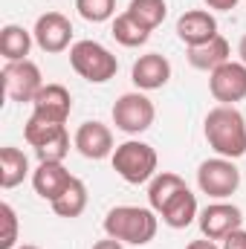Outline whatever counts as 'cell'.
I'll return each mask as SVG.
<instances>
[{"mask_svg": "<svg viewBox=\"0 0 246 249\" xmlns=\"http://www.w3.org/2000/svg\"><path fill=\"white\" fill-rule=\"evenodd\" d=\"M206 139L217 157L238 160L246 154V119L235 105H220L206 116Z\"/></svg>", "mask_w": 246, "mask_h": 249, "instance_id": "obj_1", "label": "cell"}, {"mask_svg": "<svg viewBox=\"0 0 246 249\" xmlns=\"http://www.w3.org/2000/svg\"><path fill=\"white\" fill-rule=\"evenodd\" d=\"M157 226L159 223H157L154 209H142V206H116L105 217L107 238H116V241L133 244V247L151 244L157 235Z\"/></svg>", "mask_w": 246, "mask_h": 249, "instance_id": "obj_2", "label": "cell"}, {"mask_svg": "<svg viewBox=\"0 0 246 249\" xmlns=\"http://www.w3.org/2000/svg\"><path fill=\"white\" fill-rule=\"evenodd\" d=\"M110 160H113V171L130 186H142V183L157 177V162L159 160H157V151L148 142L127 139L122 145H116Z\"/></svg>", "mask_w": 246, "mask_h": 249, "instance_id": "obj_3", "label": "cell"}, {"mask_svg": "<svg viewBox=\"0 0 246 249\" xmlns=\"http://www.w3.org/2000/svg\"><path fill=\"white\" fill-rule=\"evenodd\" d=\"M70 64L90 84H105V81H110L119 72L116 55L107 47H102L99 41H78V44H72L70 47Z\"/></svg>", "mask_w": 246, "mask_h": 249, "instance_id": "obj_4", "label": "cell"}, {"mask_svg": "<svg viewBox=\"0 0 246 249\" xmlns=\"http://www.w3.org/2000/svg\"><path fill=\"white\" fill-rule=\"evenodd\" d=\"M197 186L203 194L209 197H217V200H226L232 197L238 186H241V171L232 160L226 157H214V160H206L200 162L197 168Z\"/></svg>", "mask_w": 246, "mask_h": 249, "instance_id": "obj_5", "label": "cell"}, {"mask_svg": "<svg viewBox=\"0 0 246 249\" xmlns=\"http://www.w3.org/2000/svg\"><path fill=\"white\" fill-rule=\"evenodd\" d=\"M154 102L145 96V93H124L116 99L113 105V124L122 130V133H145L151 124H154Z\"/></svg>", "mask_w": 246, "mask_h": 249, "instance_id": "obj_6", "label": "cell"}, {"mask_svg": "<svg viewBox=\"0 0 246 249\" xmlns=\"http://www.w3.org/2000/svg\"><path fill=\"white\" fill-rule=\"evenodd\" d=\"M3 90L12 102H35L38 90L44 87V78H41V70L35 61H6L3 72Z\"/></svg>", "mask_w": 246, "mask_h": 249, "instance_id": "obj_7", "label": "cell"}, {"mask_svg": "<svg viewBox=\"0 0 246 249\" xmlns=\"http://www.w3.org/2000/svg\"><path fill=\"white\" fill-rule=\"evenodd\" d=\"M209 90L220 105H235L246 99V64L226 61L209 75Z\"/></svg>", "mask_w": 246, "mask_h": 249, "instance_id": "obj_8", "label": "cell"}, {"mask_svg": "<svg viewBox=\"0 0 246 249\" xmlns=\"http://www.w3.org/2000/svg\"><path fill=\"white\" fill-rule=\"evenodd\" d=\"M32 35H35V44L44 53H53L55 55V53H64L70 47V41H72V23H70V18L61 15V12H47V15H41L35 20Z\"/></svg>", "mask_w": 246, "mask_h": 249, "instance_id": "obj_9", "label": "cell"}, {"mask_svg": "<svg viewBox=\"0 0 246 249\" xmlns=\"http://www.w3.org/2000/svg\"><path fill=\"white\" fill-rule=\"evenodd\" d=\"M241 223H244V212L232 203H211L200 212V232L209 241H223L226 235L241 229Z\"/></svg>", "mask_w": 246, "mask_h": 249, "instance_id": "obj_10", "label": "cell"}, {"mask_svg": "<svg viewBox=\"0 0 246 249\" xmlns=\"http://www.w3.org/2000/svg\"><path fill=\"white\" fill-rule=\"evenodd\" d=\"M32 113L47 119V122H55V124H64L70 119V110H72V96L64 84H44L32 102Z\"/></svg>", "mask_w": 246, "mask_h": 249, "instance_id": "obj_11", "label": "cell"}, {"mask_svg": "<svg viewBox=\"0 0 246 249\" xmlns=\"http://www.w3.org/2000/svg\"><path fill=\"white\" fill-rule=\"evenodd\" d=\"M75 151L87 160H105V157H113V133L110 127L102 122H84L75 130V139H72Z\"/></svg>", "mask_w": 246, "mask_h": 249, "instance_id": "obj_12", "label": "cell"}, {"mask_svg": "<svg viewBox=\"0 0 246 249\" xmlns=\"http://www.w3.org/2000/svg\"><path fill=\"white\" fill-rule=\"evenodd\" d=\"M130 78L139 90H159L168 84L171 78V61L159 53H148V55H139L133 61L130 70Z\"/></svg>", "mask_w": 246, "mask_h": 249, "instance_id": "obj_13", "label": "cell"}, {"mask_svg": "<svg viewBox=\"0 0 246 249\" xmlns=\"http://www.w3.org/2000/svg\"><path fill=\"white\" fill-rule=\"evenodd\" d=\"M177 35H180V41L185 47H200V44L217 38L220 32H217V20H214L211 12L191 9V12H185L183 18L177 20Z\"/></svg>", "mask_w": 246, "mask_h": 249, "instance_id": "obj_14", "label": "cell"}, {"mask_svg": "<svg viewBox=\"0 0 246 249\" xmlns=\"http://www.w3.org/2000/svg\"><path fill=\"white\" fill-rule=\"evenodd\" d=\"M70 183H72V174L64 168V162H38V168L32 171V186L38 191V197L50 203H55Z\"/></svg>", "mask_w": 246, "mask_h": 249, "instance_id": "obj_15", "label": "cell"}, {"mask_svg": "<svg viewBox=\"0 0 246 249\" xmlns=\"http://www.w3.org/2000/svg\"><path fill=\"white\" fill-rule=\"evenodd\" d=\"M229 55H232V47H229V41L223 35H217V38H211V41H206L200 47H188V64L194 70H206V72L226 64Z\"/></svg>", "mask_w": 246, "mask_h": 249, "instance_id": "obj_16", "label": "cell"}, {"mask_svg": "<svg viewBox=\"0 0 246 249\" xmlns=\"http://www.w3.org/2000/svg\"><path fill=\"white\" fill-rule=\"evenodd\" d=\"M159 214H162V223H165V226H171V229H185V226L194 223V217H200V214H197V197L191 194V188H183L180 194H174V197L168 200V206H165Z\"/></svg>", "mask_w": 246, "mask_h": 249, "instance_id": "obj_17", "label": "cell"}, {"mask_svg": "<svg viewBox=\"0 0 246 249\" xmlns=\"http://www.w3.org/2000/svg\"><path fill=\"white\" fill-rule=\"evenodd\" d=\"M29 174V160L20 148L6 145L0 148V186L3 188H15L20 186Z\"/></svg>", "mask_w": 246, "mask_h": 249, "instance_id": "obj_18", "label": "cell"}, {"mask_svg": "<svg viewBox=\"0 0 246 249\" xmlns=\"http://www.w3.org/2000/svg\"><path fill=\"white\" fill-rule=\"evenodd\" d=\"M32 32H26L18 23H6L0 32V53L6 61H26L29 50H32Z\"/></svg>", "mask_w": 246, "mask_h": 249, "instance_id": "obj_19", "label": "cell"}, {"mask_svg": "<svg viewBox=\"0 0 246 249\" xmlns=\"http://www.w3.org/2000/svg\"><path fill=\"white\" fill-rule=\"evenodd\" d=\"M185 186V180L180 174H171V171H162V174H157L154 180H151V186H148V203H151V209L154 212H162L165 206H168V200L174 197V194H180Z\"/></svg>", "mask_w": 246, "mask_h": 249, "instance_id": "obj_20", "label": "cell"}, {"mask_svg": "<svg viewBox=\"0 0 246 249\" xmlns=\"http://www.w3.org/2000/svg\"><path fill=\"white\" fill-rule=\"evenodd\" d=\"M110 35H113L122 47H142V44H148L151 29L142 26L130 12H122V15L113 18V29H110Z\"/></svg>", "mask_w": 246, "mask_h": 249, "instance_id": "obj_21", "label": "cell"}, {"mask_svg": "<svg viewBox=\"0 0 246 249\" xmlns=\"http://www.w3.org/2000/svg\"><path fill=\"white\" fill-rule=\"evenodd\" d=\"M50 206H53V212H55L58 217H67V220L78 217V214L87 209V186H84L78 177H72V183L67 186V191H64L55 203H50Z\"/></svg>", "mask_w": 246, "mask_h": 249, "instance_id": "obj_22", "label": "cell"}, {"mask_svg": "<svg viewBox=\"0 0 246 249\" xmlns=\"http://www.w3.org/2000/svg\"><path fill=\"white\" fill-rule=\"evenodd\" d=\"M124 12H130L142 26H148V29L154 32V29L165 20L168 6H165V0H130Z\"/></svg>", "mask_w": 246, "mask_h": 249, "instance_id": "obj_23", "label": "cell"}, {"mask_svg": "<svg viewBox=\"0 0 246 249\" xmlns=\"http://www.w3.org/2000/svg\"><path fill=\"white\" fill-rule=\"evenodd\" d=\"M67 127L64 124H55V122H47V119H41V116H29V122L23 124V136H26V142L38 151V148H44L47 142H53L58 133H64Z\"/></svg>", "mask_w": 246, "mask_h": 249, "instance_id": "obj_24", "label": "cell"}, {"mask_svg": "<svg viewBox=\"0 0 246 249\" xmlns=\"http://www.w3.org/2000/svg\"><path fill=\"white\" fill-rule=\"evenodd\" d=\"M75 9L90 23H105L116 15V0H75Z\"/></svg>", "mask_w": 246, "mask_h": 249, "instance_id": "obj_25", "label": "cell"}, {"mask_svg": "<svg viewBox=\"0 0 246 249\" xmlns=\"http://www.w3.org/2000/svg\"><path fill=\"white\" fill-rule=\"evenodd\" d=\"M0 220H3L0 249H18V214L9 203H0Z\"/></svg>", "mask_w": 246, "mask_h": 249, "instance_id": "obj_26", "label": "cell"}, {"mask_svg": "<svg viewBox=\"0 0 246 249\" xmlns=\"http://www.w3.org/2000/svg\"><path fill=\"white\" fill-rule=\"evenodd\" d=\"M35 154H38V160H41V162H64V157L70 154V133H67V130L58 133L53 142H47V145H44V148H38Z\"/></svg>", "mask_w": 246, "mask_h": 249, "instance_id": "obj_27", "label": "cell"}, {"mask_svg": "<svg viewBox=\"0 0 246 249\" xmlns=\"http://www.w3.org/2000/svg\"><path fill=\"white\" fill-rule=\"evenodd\" d=\"M223 249H246V232L244 229H235L232 235L223 238Z\"/></svg>", "mask_w": 246, "mask_h": 249, "instance_id": "obj_28", "label": "cell"}, {"mask_svg": "<svg viewBox=\"0 0 246 249\" xmlns=\"http://www.w3.org/2000/svg\"><path fill=\"white\" fill-rule=\"evenodd\" d=\"M238 3H241V0H206V6L214 9V12H232Z\"/></svg>", "mask_w": 246, "mask_h": 249, "instance_id": "obj_29", "label": "cell"}, {"mask_svg": "<svg viewBox=\"0 0 246 249\" xmlns=\"http://www.w3.org/2000/svg\"><path fill=\"white\" fill-rule=\"evenodd\" d=\"M93 249H124V247H122V241H116V238H105V241L93 244Z\"/></svg>", "mask_w": 246, "mask_h": 249, "instance_id": "obj_30", "label": "cell"}, {"mask_svg": "<svg viewBox=\"0 0 246 249\" xmlns=\"http://www.w3.org/2000/svg\"><path fill=\"white\" fill-rule=\"evenodd\" d=\"M185 249H223V247H217L214 241H209V238H203V241H191Z\"/></svg>", "mask_w": 246, "mask_h": 249, "instance_id": "obj_31", "label": "cell"}, {"mask_svg": "<svg viewBox=\"0 0 246 249\" xmlns=\"http://www.w3.org/2000/svg\"><path fill=\"white\" fill-rule=\"evenodd\" d=\"M238 55H241V61L246 64V35L241 38V44H238Z\"/></svg>", "mask_w": 246, "mask_h": 249, "instance_id": "obj_32", "label": "cell"}, {"mask_svg": "<svg viewBox=\"0 0 246 249\" xmlns=\"http://www.w3.org/2000/svg\"><path fill=\"white\" fill-rule=\"evenodd\" d=\"M18 249H41V247H32V244H23V247H18Z\"/></svg>", "mask_w": 246, "mask_h": 249, "instance_id": "obj_33", "label": "cell"}]
</instances>
